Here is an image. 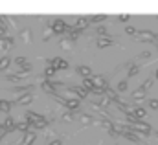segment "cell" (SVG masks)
Instances as JSON below:
<instances>
[{
	"label": "cell",
	"instance_id": "obj_27",
	"mask_svg": "<svg viewBox=\"0 0 158 145\" xmlns=\"http://www.w3.org/2000/svg\"><path fill=\"white\" fill-rule=\"evenodd\" d=\"M22 77L19 75V73H9V75H6V81H9V83H17V81H20Z\"/></svg>",
	"mask_w": 158,
	"mask_h": 145
},
{
	"label": "cell",
	"instance_id": "obj_17",
	"mask_svg": "<svg viewBox=\"0 0 158 145\" xmlns=\"http://www.w3.org/2000/svg\"><path fill=\"white\" fill-rule=\"evenodd\" d=\"M77 72H79V75H83L85 79H90V77H92V70H90L88 66H85V64H83V66H77Z\"/></svg>",
	"mask_w": 158,
	"mask_h": 145
},
{
	"label": "cell",
	"instance_id": "obj_47",
	"mask_svg": "<svg viewBox=\"0 0 158 145\" xmlns=\"http://www.w3.org/2000/svg\"><path fill=\"white\" fill-rule=\"evenodd\" d=\"M156 79H158V70H156Z\"/></svg>",
	"mask_w": 158,
	"mask_h": 145
},
{
	"label": "cell",
	"instance_id": "obj_45",
	"mask_svg": "<svg viewBox=\"0 0 158 145\" xmlns=\"http://www.w3.org/2000/svg\"><path fill=\"white\" fill-rule=\"evenodd\" d=\"M48 145H61V140H53V142H50Z\"/></svg>",
	"mask_w": 158,
	"mask_h": 145
},
{
	"label": "cell",
	"instance_id": "obj_8",
	"mask_svg": "<svg viewBox=\"0 0 158 145\" xmlns=\"http://www.w3.org/2000/svg\"><path fill=\"white\" fill-rule=\"evenodd\" d=\"M35 138H37L35 130H28V132H24V138H22V145H31L33 142H35Z\"/></svg>",
	"mask_w": 158,
	"mask_h": 145
},
{
	"label": "cell",
	"instance_id": "obj_37",
	"mask_svg": "<svg viewBox=\"0 0 158 145\" xmlns=\"http://www.w3.org/2000/svg\"><path fill=\"white\" fill-rule=\"evenodd\" d=\"M116 105H118V110H119V112H125V114H127V112L131 110L127 105H125V103H116Z\"/></svg>",
	"mask_w": 158,
	"mask_h": 145
},
{
	"label": "cell",
	"instance_id": "obj_39",
	"mask_svg": "<svg viewBox=\"0 0 158 145\" xmlns=\"http://www.w3.org/2000/svg\"><path fill=\"white\" fill-rule=\"evenodd\" d=\"M149 109L158 110V99H149Z\"/></svg>",
	"mask_w": 158,
	"mask_h": 145
},
{
	"label": "cell",
	"instance_id": "obj_40",
	"mask_svg": "<svg viewBox=\"0 0 158 145\" xmlns=\"http://www.w3.org/2000/svg\"><path fill=\"white\" fill-rule=\"evenodd\" d=\"M125 31H127L129 35H136V28H134V26H127V28H125Z\"/></svg>",
	"mask_w": 158,
	"mask_h": 145
},
{
	"label": "cell",
	"instance_id": "obj_19",
	"mask_svg": "<svg viewBox=\"0 0 158 145\" xmlns=\"http://www.w3.org/2000/svg\"><path fill=\"white\" fill-rule=\"evenodd\" d=\"M131 112H132V116H134L136 119H140V121H142V119L145 118V110L142 109V107H136V109H132Z\"/></svg>",
	"mask_w": 158,
	"mask_h": 145
},
{
	"label": "cell",
	"instance_id": "obj_21",
	"mask_svg": "<svg viewBox=\"0 0 158 145\" xmlns=\"http://www.w3.org/2000/svg\"><path fill=\"white\" fill-rule=\"evenodd\" d=\"M79 121H81L83 125H90V123H94V118H92L90 114H81V116H79Z\"/></svg>",
	"mask_w": 158,
	"mask_h": 145
},
{
	"label": "cell",
	"instance_id": "obj_26",
	"mask_svg": "<svg viewBox=\"0 0 158 145\" xmlns=\"http://www.w3.org/2000/svg\"><path fill=\"white\" fill-rule=\"evenodd\" d=\"M107 17L105 15H94V17H88V20H90V24L94 22V24H98V22H103Z\"/></svg>",
	"mask_w": 158,
	"mask_h": 145
},
{
	"label": "cell",
	"instance_id": "obj_24",
	"mask_svg": "<svg viewBox=\"0 0 158 145\" xmlns=\"http://www.w3.org/2000/svg\"><path fill=\"white\" fill-rule=\"evenodd\" d=\"M11 110V103L9 101H4V99H0V112H9Z\"/></svg>",
	"mask_w": 158,
	"mask_h": 145
},
{
	"label": "cell",
	"instance_id": "obj_48",
	"mask_svg": "<svg viewBox=\"0 0 158 145\" xmlns=\"http://www.w3.org/2000/svg\"><path fill=\"white\" fill-rule=\"evenodd\" d=\"M0 132H2V127H0Z\"/></svg>",
	"mask_w": 158,
	"mask_h": 145
},
{
	"label": "cell",
	"instance_id": "obj_22",
	"mask_svg": "<svg viewBox=\"0 0 158 145\" xmlns=\"http://www.w3.org/2000/svg\"><path fill=\"white\" fill-rule=\"evenodd\" d=\"M96 125H99V127H103V129H107V130H110V129H114V123L112 121H107V119H101V121H94Z\"/></svg>",
	"mask_w": 158,
	"mask_h": 145
},
{
	"label": "cell",
	"instance_id": "obj_9",
	"mask_svg": "<svg viewBox=\"0 0 158 145\" xmlns=\"http://www.w3.org/2000/svg\"><path fill=\"white\" fill-rule=\"evenodd\" d=\"M40 86H42V90H44L46 94H52V96H55V94H57V90H55V86H53V83H52L50 79H46Z\"/></svg>",
	"mask_w": 158,
	"mask_h": 145
},
{
	"label": "cell",
	"instance_id": "obj_7",
	"mask_svg": "<svg viewBox=\"0 0 158 145\" xmlns=\"http://www.w3.org/2000/svg\"><path fill=\"white\" fill-rule=\"evenodd\" d=\"M103 96H105V99H109V101H114V103H121V101L118 99V94H116V92H114L112 88H109V86H107V88L103 90Z\"/></svg>",
	"mask_w": 158,
	"mask_h": 145
},
{
	"label": "cell",
	"instance_id": "obj_42",
	"mask_svg": "<svg viewBox=\"0 0 158 145\" xmlns=\"http://www.w3.org/2000/svg\"><path fill=\"white\" fill-rule=\"evenodd\" d=\"M138 57H140V59H149V57H151V53H149V52H142Z\"/></svg>",
	"mask_w": 158,
	"mask_h": 145
},
{
	"label": "cell",
	"instance_id": "obj_6",
	"mask_svg": "<svg viewBox=\"0 0 158 145\" xmlns=\"http://www.w3.org/2000/svg\"><path fill=\"white\" fill-rule=\"evenodd\" d=\"M2 130H6V134H9V132L15 130V121H13L11 116H6V121H4V125H2Z\"/></svg>",
	"mask_w": 158,
	"mask_h": 145
},
{
	"label": "cell",
	"instance_id": "obj_31",
	"mask_svg": "<svg viewBox=\"0 0 158 145\" xmlns=\"http://www.w3.org/2000/svg\"><path fill=\"white\" fill-rule=\"evenodd\" d=\"M61 48H63V50H70V48H72V40L63 39V40H61Z\"/></svg>",
	"mask_w": 158,
	"mask_h": 145
},
{
	"label": "cell",
	"instance_id": "obj_20",
	"mask_svg": "<svg viewBox=\"0 0 158 145\" xmlns=\"http://www.w3.org/2000/svg\"><path fill=\"white\" fill-rule=\"evenodd\" d=\"M15 130H20V132H28L30 130V123L28 121H19L15 125Z\"/></svg>",
	"mask_w": 158,
	"mask_h": 145
},
{
	"label": "cell",
	"instance_id": "obj_25",
	"mask_svg": "<svg viewBox=\"0 0 158 145\" xmlns=\"http://www.w3.org/2000/svg\"><path fill=\"white\" fill-rule=\"evenodd\" d=\"M9 63H11L9 57H0V70H7L9 68Z\"/></svg>",
	"mask_w": 158,
	"mask_h": 145
},
{
	"label": "cell",
	"instance_id": "obj_4",
	"mask_svg": "<svg viewBox=\"0 0 158 145\" xmlns=\"http://www.w3.org/2000/svg\"><path fill=\"white\" fill-rule=\"evenodd\" d=\"M59 103H61V105H64L68 110H76V109H79V105H81V101H79L77 97H70V99H64V101L61 99Z\"/></svg>",
	"mask_w": 158,
	"mask_h": 145
},
{
	"label": "cell",
	"instance_id": "obj_13",
	"mask_svg": "<svg viewBox=\"0 0 158 145\" xmlns=\"http://www.w3.org/2000/svg\"><path fill=\"white\" fill-rule=\"evenodd\" d=\"M119 136H123L125 140H129V142H132V143L140 145V136H138L136 132H132V130H131V132H123V134H119Z\"/></svg>",
	"mask_w": 158,
	"mask_h": 145
},
{
	"label": "cell",
	"instance_id": "obj_30",
	"mask_svg": "<svg viewBox=\"0 0 158 145\" xmlns=\"http://www.w3.org/2000/svg\"><path fill=\"white\" fill-rule=\"evenodd\" d=\"M140 72V68H138V66H136V64H131V66H129V77H134V75H136V73Z\"/></svg>",
	"mask_w": 158,
	"mask_h": 145
},
{
	"label": "cell",
	"instance_id": "obj_23",
	"mask_svg": "<svg viewBox=\"0 0 158 145\" xmlns=\"http://www.w3.org/2000/svg\"><path fill=\"white\" fill-rule=\"evenodd\" d=\"M20 39H22V42H31V31L28 28H24L20 31Z\"/></svg>",
	"mask_w": 158,
	"mask_h": 145
},
{
	"label": "cell",
	"instance_id": "obj_29",
	"mask_svg": "<svg viewBox=\"0 0 158 145\" xmlns=\"http://www.w3.org/2000/svg\"><path fill=\"white\" fill-rule=\"evenodd\" d=\"M81 86H83V88H85V90H86V92H90V90H92V88H94V85H92V81H90V79H85V81H83V85H81Z\"/></svg>",
	"mask_w": 158,
	"mask_h": 145
},
{
	"label": "cell",
	"instance_id": "obj_35",
	"mask_svg": "<svg viewBox=\"0 0 158 145\" xmlns=\"http://www.w3.org/2000/svg\"><path fill=\"white\" fill-rule=\"evenodd\" d=\"M151 85H153V79H147V81H145V83H143V85H142V86H140V88H142V90H145V92H147V90H149V88H151Z\"/></svg>",
	"mask_w": 158,
	"mask_h": 145
},
{
	"label": "cell",
	"instance_id": "obj_5",
	"mask_svg": "<svg viewBox=\"0 0 158 145\" xmlns=\"http://www.w3.org/2000/svg\"><path fill=\"white\" fill-rule=\"evenodd\" d=\"M90 81H92V85H94L96 88H107V79H105L103 75H92Z\"/></svg>",
	"mask_w": 158,
	"mask_h": 145
},
{
	"label": "cell",
	"instance_id": "obj_46",
	"mask_svg": "<svg viewBox=\"0 0 158 145\" xmlns=\"http://www.w3.org/2000/svg\"><path fill=\"white\" fill-rule=\"evenodd\" d=\"M48 37H52V30H50V31H44V40H46Z\"/></svg>",
	"mask_w": 158,
	"mask_h": 145
},
{
	"label": "cell",
	"instance_id": "obj_1",
	"mask_svg": "<svg viewBox=\"0 0 158 145\" xmlns=\"http://www.w3.org/2000/svg\"><path fill=\"white\" fill-rule=\"evenodd\" d=\"M131 127H132V132H136V134L140 132V134H145V136H149L151 130H153L151 125H149V123H143V121H136V123L131 125Z\"/></svg>",
	"mask_w": 158,
	"mask_h": 145
},
{
	"label": "cell",
	"instance_id": "obj_2",
	"mask_svg": "<svg viewBox=\"0 0 158 145\" xmlns=\"http://www.w3.org/2000/svg\"><path fill=\"white\" fill-rule=\"evenodd\" d=\"M68 30H70V26L61 19H57L52 26V33H68Z\"/></svg>",
	"mask_w": 158,
	"mask_h": 145
},
{
	"label": "cell",
	"instance_id": "obj_41",
	"mask_svg": "<svg viewBox=\"0 0 158 145\" xmlns=\"http://www.w3.org/2000/svg\"><path fill=\"white\" fill-rule=\"evenodd\" d=\"M6 35H7V26H0V39H4Z\"/></svg>",
	"mask_w": 158,
	"mask_h": 145
},
{
	"label": "cell",
	"instance_id": "obj_18",
	"mask_svg": "<svg viewBox=\"0 0 158 145\" xmlns=\"http://www.w3.org/2000/svg\"><path fill=\"white\" fill-rule=\"evenodd\" d=\"M31 101H33V96H31V94H24V96H20V97L17 99L19 105H30Z\"/></svg>",
	"mask_w": 158,
	"mask_h": 145
},
{
	"label": "cell",
	"instance_id": "obj_33",
	"mask_svg": "<svg viewBox=\"0 0 158 145\" xmlns=\"http://www.w3.org/2000/svg\"><path fill=\"white\" fill-rule=\"evenodd\" d=\"M96 31L99 37H105L107 35V26H99V28H96Z\"/></svg>",
	"mask_w": 158,
	"mask_h": 145
},
{
	"label": "cell",
	"instance_id": "obj_32",
	"mask_svg": "<svg viewBox=\"0 0 158 145\" xmlns=\"http://www.w3.org/2000/svg\"><path fill=\"white\" fill-rule=\"evenodd\" d=\"M15 64H17V66H22V68H24V66L28 64V63H26V57H15Z\"/></svg>",
	"mask_w": 158,
	"mask_h": 145
},
{
	"label": "cell",
	"instance_id": "obj_36",
	"mask_svg": "<svg viewBox=\"0 0 158 145\" xmlns=\"http://www.w3.org/2000/svg\"><path fill=\"white\" fill-rule=\"evenodd\" d=\"M109 103H110V101H109V99H105V97L98 101V105H99V109H107V107H109Z\"/></svg>",
	"mask_w": 158,
	"mask_h": 145
},
{
	"label": "cell",
	"instance_id": "obj_28",
	"mask_svg": "<svg viewBox=\"0 0 158 145\" xmlns=\"http://www.w3.org/2000/svg\"><path fill=\"white\" fill-rule=\"evenodd\" d=\"M55 72H57V70H55L53 66H46V68H44V75H46L48 79H50V77H53V75H55Z\"/></svg>",
	"mask_w": 158,
	"mask_h": 145
},
{
	"label": "cell",
	"instance_id": "obj_3",
	"mask_svg": "<svg viewBox=\"0 0 158 145\" xmlns=\"http://www.w3.org/2000/svg\"><path fill=\"white\" fill-rule=\"evenodd\" d=\"M136 39H138L140 42H153V40H155V33H151V31H147V30L136 31Z\"/></svg>",
	"mask_w": 158,
	"mask_h": 145
},
{
	"label": "cell",
	"instance_id": "obj_11",
	"mask_svg": "<svg viewBox=\"0 0 158 145\" xmlns=\"http://www.w3.org/2000/svg\"><path fill=\"white\" fill-rule=\"evenodd\" d=\"M40 118H44V116H40V114H37V112H31V110H28V112H26V119H24V121H28V123L31 125V123L39 121Z\"/></svg>",
	"mask_w": 158,
	"mask_h": 145
},
{
	"label": "cell",
	"instance_id": "obj_38",
	"mask_svg": "<svg viewBox=\"0 0 158 145\" xmlns=\"http://www.w3.org/2000/svg\"><path fill=\"white\" fill-rule=\"evenodd\" d=\"M63 119H64V121H74V114H72V112H64V114H63Z\"/></svg>",
	"mask_w": 158,
	"mask_h": 145
},
{
	"label": "cell",
	"instance_id": "obj_10",
	"mask_svg": "<svg viewBox=\"0 0 158 145\" xmlns=\"http://www.w3.org/2000/svg\"><path fill=\"white\" fill-rule=\"evenodd\" d=\"M11 48H13V39H11V37L0 39V50H2V52H7V50H11Z\"/></svg>",
	"mask_w": 158,
	"mask_h": 145
},
{
	"label": "cell",
	"instance_id": "obj_34",
	"mask_svg": "<svg viewBox=\"0 0 158 145\" xmlns=\"http://www.w3.org/2000/svg\"><path fill=\"white\" fill-rule=\"evenodd\" d=\"M127 86H129V85H127V81H119V83H118V92H125V90H127Z\"/></svg>",
	"mask_w": 158,
	"mask_h": 145
},
{
	"label": "cell",
	"instance_id": "obj_43",
	"mask_svg": "<svg viewBox=\"0 0 158 145\" xmlns=\"http://www.w3.org/2000/svg\"><path fill=\"white\" fill-rule=\"evenodd\" d=\"M109 134H110L112 138H118V136H119V132L116 130V129H110V130H109Z\"/></svg>",
	"mask_w": 158,
	"mask_h": 145
},
{
	"label": "cell",
	"instance_id": "obj_44",
	"mask_svg": "<svg viewBox=\"0 0 158 145\" xmlns=\"http://www.w3.org/2000/svg\"><path fill=\"white\" fill-rule=\"evenodd\" d=\"M119 20H121V22H127V20H129V15H119Z\"/></svg>",
	"mask_w": 158,
	"mask_h": 145
},
{
	"label": "cell",
	"instance_id": "obj_15",
	"mask_svg": "<svg viewBox=\"0 0 158 145\" xmlns=\"http://www.w3.org/2000/svg\"><path fill=\"white\" fill-rule=\"evenodd\" d=\"M90 26V20H88V17H81V19H77V22H76V28L77 30H85V28H88Z\"/></svg>",
	"mask_w": 158,
	"mask_h": 145
},
{
	"label": "cell",
	"instance_id": "obj_14",
	"mask_svg": "<svg viewBox=\"0 0 158 145\" xmlns=\"http://www.w3.org/2000/svg\"><path fill=\"white\" fill-rule=\"evenodd\" d=\"M112 39L110 37H99L98 39V48H107V46H112Z\"/></svg>",
	"mask_w": 158,
	"mask_h": 145
},
{
	"label": "cell",
	"instance_id": "obj_12",
	"mask_svg": "<svg viewBox=\"0 0 158 145\" xmlns=\"http://www.w3.org/2000/svg\"><path fill=\"white\" fill-rule=\"evenodd\" d=\"M46 125H48V119H46V118H40L39 121H35V123L30 125V130H40V129H44Z\"/></svg>",
	"mask_w": 158,
	"mask_h": 145
},
{
	"label": "cell",
	"instance_id": "obj_16",
	"mask_svg": "<svg viewBox=\"0 0 158 145\" xmlns=\"http://www.w3.org/2000/svg\"><path fill=\"white\" fill-rule=\"evenodd\" d=\"M145 94H147L145 90H142V88H136V90L132 92V101H136V103H138V101H142V99L145 97Z\"/></svg>",
	"mask_w": 158,
	"mask_h": 145
}]
</instances>
